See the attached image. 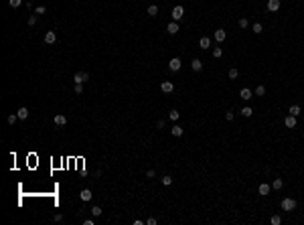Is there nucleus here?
Listing matches in <instances>:
<instances>
[{"mask_svg":"<svg viewBox=\"0 0 304 225\" xmlns=\"http://www.w3.org/2000/svg\"><path fill=\"white\" fill-rule=\"evenodd\" d=\"M8 4H10L12 8H18V6L22 4V0H8Z\"/></svg>","mask_w":304,"mask_h":225,"instance_id":"cd10ccee","label":"nucleus"},{"mask_svg":"<svg viewBox=\"0 0 304 225\" xmlns=\"http://www.w3.org/2000/svg\"><path fill=\"white\" fill-rule=\"evenodd\" d=\"M280 8V0H268V10L270 12H276Z\"/></svg>","mask_w":304,"mask_h":225,"instance_id":"9b49d317","label":"nucleus"},{"mask_svg":"<svg viewBox=\"0 0 304 225\" xmlns=\"http://www.w3.org/2000/svg\"><path fill=\"white\" fill-rule=\"evenodd\" d=\"M270 221H272V225H280V223H282V217H280V215H272V219H270Z\"/></svg>","mask_w":304,"mask_h":225,"instance_id":"b1692460","label":"nucleus"},{"mask_svg":"<svg viewBox=\"0 0 304 225\" xmlns=\"http://www.w3.org/2000/svg\"><path fill=\"white\" fill-rule=\"evenodd\" d=\"M166 31H168V35H176V33H178V22H176V20H173V22L166 27Z\"/></svg>","mask_w":304,"mask_h":225,"instance_id":"ddd939ff","label":"nucleus"},{"mask_svg":"<svg viewBox=\"0 0 304 225\" xmlns=\"http://www.w3.org/2000/svg\"><path fill=\"white\" fill-rule=\"evenodd\" d=\"M284 124H286V128H294L296 126V116H286V120H284Z\"/></svg>","mask_w":304,"mask_h":225,"instance_id":"9d476101","label":"nucleus"},{"mask_svg":"<svg viewBox=\"0 0 304 225\" xmlns=\"http://www.w3.org/2000/svg\"><path fill=\"white\" fill-rule=\"evenodd\" d=\"M156 128H164V120H158L156 122Z\"/></svg>","mask_w":304,"mask_h":225,"instance_id":"58836bf2","label":"nucleus"},{"mask_svg":"<svg viewBox=\"0 0 304 225\" xmlns=\"http://www.w3.org/2000/svg\"><path fill=\"white\" fill-rule=\"evenodd\" d=\"M168 118H171V120H173V122H176V120H178V118H180V114H178V112H176V110H173V112H171V114H168Z\"/></svg>","mask_w":304,"mask_h":225,"instance_id":"393cba45","label":"nucleus"},{"mask_svg":"<svg viewBox=\"0 0 304 225\" xmlns=\"http://www.w3.org/2000/svg\"><path fill=\"white\" fill-rule=\"evenodd\" d=\"M101 213H103V211H101V207H97V205H93V207H91V215H93V217H99Z\"/></svg>","mask_w":304,"mask_h":225,"instance_id":"4be33fe9","label":"nucleus"},{"mask_svg":"<svg viewBox=\"0 0 304 225\" xmlns=\"http://www.w3.org/2000/svg\"><path fill=\"white\" fill-rule=\"evenodd\" d=\"M239 97H241V99H245V101H249V99L254 97V93H252V89H247V87H243V89L239 91Z\"/></svg>","mask_w":304,"mask_h":225,"instance_id":"39448f33","label":"nucleus"},{"mask_svg":"<svg viewBox=\"0 0 304 225\" xmlns=\"http://www.w3.org/2000/svg\"><path fill=\"white\" fill-rule=\"evenodd\" d=\"M213 37H215V41H217V43H223V41H225V37H227V33H225L223 29H217Z\"/></svg>","mask_w":304,"mask_h":225,"instance_id":"1a4fd4ad","label":"nucleus"},{"mask_svg":"<svg viewBox=\"0 0 304 225\" xmlns=\"http://www.w3.org/2000/svg\"><path fill=\"white\" fill-rule=\"evenodd\" d=\"M221 55H223V49H213V57H215V59H219V57H221Z\"/></svg>","mask_w":304,"mask_h":225,"instance_id":"c85d7f7f","label":"nucleus"},{"mask_svg":"<svg viewBox=\"0 0 304 225\" xmlns=\"http://www.w3.org/2000/svg\"><path fill=\"white\" fill-rule=\"evenodd\" d=\"M270 191H272V187L268 184V182H261L260 189H258V193H260L261 197H266V195H270Z\"/></svg>","mask_w":304,"mask_h":225,"instance_id":"423d86ee","label":"nucleus"},{"mask_svg":"<svg viewBox=\"0 0 304 225\" xmlns=\"http://www.w3.org/2000/svg\"><path fill=\"white\" fill-rule=\"evenodd\" d=\"M55 41H57V35H55L53 31H49V33H45V43H47V45H53Z\"/></svg>","mask_w":304,"mask_h":225,"instance_id":"0eeeda50","label":"nucleus"},{"mask_svg":"<svg viewBox=\"0 0 304 225\" xmlns=\"http://www.w3.org/2000/svg\"><path fill=\"white\" fill-rule=\"evenodd\" d=\"M35 12H37V14H45V12H47V8H45V6H37V8H35Z\"/></svg>","mask_w":304,"mask_h":225,"instance_id":"c9c22d12","label":"nucleus"},{"mask_svg":"<svg viewBox=\"0 0 304 225\" xmlns=\"http://www.w3.org/2000/svg\"><path fill=\"white\" fill-rule=\"evenodd\" d=\"M282 187H284V180L282 179H274V182H272V189H274V191H280Z\"/></svg>","mask_w":304,"mask_h":225,"instance_id":"f3484780","label":"nucleus"},{"mask_svg":"<svg viewBox=\"0 0 304 225\" xmlns=\"http://www.w3.org/2000/svg\"><path fill=\"white\" fill-rule=\"evenodd\" d=\"M288 114H290V116H296V118H298V116H300V106H290Z\"/></svg>","mask_w":304,"mask_h":225,"instance_id":"a211bd4d","label":"nucleus"},{"mask_svg":"<svg viewBox=\"0 0 304 225\" xmlns=\"http://www.w3.org/2000/svg\"><path fill=\"white\" fill-rule=\"evenodd\" d=\"M148 14H150V16H156V14H158V6H156V4H150V6H148Z\"/></svg>","mask_w":304,"mask_h":225,"instance_id":"412c9836","label":"nucleus"},{"mask_svg":"<svg viewBox=\"0 0 304 225\" xmlns=\"http://www.w3.org/2000/svg\"><path fill=\"white\" fill-rule=\"evenodd\" d=\"M146 223H148V225H156V219H154V217H150V219H148Z\"/></svg>","mask_w":304,"mask_h":225,"instance_id":"a19ab883","label":"nucleus"},{"mask_svg":"<svg viewBox=\"0 0 304 225\" xmlns=\"http://www.w3.org/2000/svg\"><path fill=\"white\" fill-rule=\"evenodd\" d=\"M33 24H37V16H29V27H33Z\"/></svg>","mask_w":304,"mask_h":225,"instance_id":"e433bc0d","label":"nucleus"},{"mask_svg":"<svg viewBox=\"0 0 304 225\" xmlns=\"http://www.w3.org/2000/svg\"><path fill=\"white\" fill-rule=\"evenodd\" d=\"M263 93H266V87H263V85H258V87H256V95H263Z\"/></svg>","mask_w":304,"mask_h":225,"instance_id":"2f4dec72","label":"nucleus"},{"mask_svg":"<svg viewBox=\"0 0 304 225\" xmlns=\"http://www.w3.org/2000/svg\"><path fill=\"white\" fill-rule=\"evenodd\" d=\"M239 114H241V116H243V118H249V116H252V114H254V110H252V108H243V110H241V112H239Z\"/></svg>","mask_w":304,"mask_h":225,"instance_id":"5701e85b","label":"nucleus"},{"mask_svg":"<svg viewBox=\"0 0 304 225\" xmlns=\"http://www.w3.org/2000/svg\"><path fill=\"white\" fill-rule=\"evenodd\" d=\"M16 120H18V114H10V116H8V124H10V126L16 124Z\"/></svg>","mask_w":304,"mask_h":225,"instance_id":"a878e982","label":"nucleus"},{"mask_svg":"<svg viewBox=\"0 0 304 225\" xmlns=\"http://www.w3.org/2000/svg\"><path fill=\"white\" fill-rule=\"evenodd\" d=\"M16 114H18V120H27V118H29V108H24V106H22V108H18V112H16Z\"/></svg>","mask_w":304,"mask_h":225,"instance_id":"f8f14e48","label":"nucleus"},{"mask_svg":"<svg viewBox=\"0 0 304 225\" xmlns=\"http://www.w3.org/2000/svg\"><path fill=\"white\" fill-rule=\"evenodd\" d=\"M261 31H263V27H261L260 22H256V24H254V33L258 35V33H261Z\"/></svg>","mask_w":304,"mask_h":225,"instance_id":"473e14b6","label":"nucleus"},{"mask_svg":"<svg viewBox=\"0 0 304 225\" xmlns=\"http://www.w3.org/2000/svg\"><path fill=\"white\" fill-rule=\"evenodd\" d=\"M53 122H55V126H65V124H67V118H65L63 114H57V116L53 118Z\"/></svg>","mask_w":304,"mask_h":225,"instance_id":"6e6552de","label":"nucleus"},{"mask_svg":"<svg viewBox=\"0 0 304 225\" xmlns=\"http://www.w3.org/2000/svg\"><path fill=\"white\" fill-rule=\"evenodd\" d=\"M282 209H284V211H294V209H296V201H294V199H288V197L282 199Z\"/></svg>","mask_w":304,"mask_h":225,"instance_id":"f257e3e1","label":"nucleus"},{"mask_svg":"<svg viewBox=\"0 0 304 225\" xmlns=\"http://www.w3.org/2000/svg\"><path fill=\"white\" fill-rule=\"evenodd\" d=\"M171 134H173V136H176V138H178V136H182V128L174 124L173 128H171Z\"/></svg>","mask_w":304,"mask_h":225,"instance_id":"6ab92c4d","label":"nucleus"},{"mask_svg":"<svg viewBox=\"0 0 304 225\" xmlns=\"http://www.w3.org/2000/svg\"><path fill=\"white\" fill-rule=\"evenodd\" d=\"M162 184H173V177H162Z\"/></svg>","mask_w":304,"mask_h":225,"instance_id":"f704fd0d","label":"nucleus"},{"mask_svg":"<svg viewBox=\"0 0 304 225\" xmlns=\"http://www.w3.org/2000/svg\"><path fill=\"white\" fill-rule=\"evenodd\" d=\"M154 175H156V173H154V170H152V168H150V170H148V173H146V177H148V179H152V177H154Z\"/></svg>","mask_w":304,"mask_h":225,"instance_id":"ea45409f","label":"nucleus"},{"mask_svg":"<svg viewBox=\"0 0 304 225\" xmlns=\"http://www.w3.org/2000/svg\"><path fill=\"white\" fill-rule=\"evenodd\" d=\"M247 18H239V29H247Z\"/></svg>","mask_w":304,"mask_h":225,"instance_id":"c756f323","label":"nucleus"},{"mask_svg":"<svg viewBox=\"0 0 304 225\" xmlns=\"http://www.w3.org/2000/svg\"><path fill=\"white\" fill-rule=\"evenodd\" d=\"M53 219H55V221H57V223H61V221H63V215H61V213H57V215H55V217H53Z\"/></svg>","mask_w":304,"mask_h":225,"instance_id":"4c0bfd02","label":"nucleus"},{"mask_svg":"<svg viewBox=\"0 0 304 225\" xmlns=\"http://www.w3.org/2000/svg\"><path fill=\"white\" fill-rule=\"evenodd\" d=\"M233 118H235V114H233L231 110H229V112H225V120H227V122H231Z\"/></svg>","mask_w":304,"mask_h":225,"instance_id":"7c9ffc66","label":"nucleus"},{"mask_svg":"<svg viewBox=\"0 0 304 225\" xmlns=\"http://www.w3.org/2000/svg\"><path fill=\"white\" fill-rule=\"evenodd\" d=\"M191 67H193V71H201V69H203L201 59H193V61H191Z\"/></svg>","mask_w":304,"mask_h":225,"instance_id":"4468645a","label":"nucleus"},{"mask_svg":"<svg viewBox=\"0 0 304 225\" xmlns=\"http://www.w3.org/2000/svg\"><path fill=\"white\" fill-rule=\"evenodd\" d=\"M81 199H83V201H91V191H89V189H83V191H81Z\"/></svg>","mask_w":304,"mask_h":225,"instance_id":"aec40b11","label":"nucleus"},{"mask_svg":"<svg viewBox=\"0 0 304 225\" xmlns=\"http://www.w3.org/2000/svg\"><path fill=\"white\" fill-rule=\"evenodd\" d=\"M73 81H75V83H83V81H89V73H85V71H77V73L73 75Z\"/></svg>","mask_w":304,"mask_h":225,"instance_id":"f03ea898","label":"nucleus"},{"mask_svg":"<svg viewBox=\"0 0 304 225\" xmlns=\"http://www.w3.org/2000/svg\"><path fill=\"white\" fill-rule=\"evenodd\" d=\"M75 93H83V83H75Z\"/></svg>","mask_w":304,"mask_h":225,"instance_id":"72a5a7b5","label":"nucleus"},{"mask_svg":"<svg viewBox=\"0 0 304 225\" xmlns=\"http://www.w3.org/2000/svg\"><path fill=\"white\" fill-rule=\"evenodd\" d=\"M229 77H231V79H237V77H239V71H237V69H229Z\"/></svg>","mask_w":304,"mask_h":225,"instance_id":"bb28decb","label":"nucleus"},{"mask_svg":"<svg viewBox=\"0 0 304 225\" xmlns=\"http://www.w3.org/2000/svg\"><path fill=\"white\" fill-rule=\"evenodd\" d=\"M180 67H182V63H180L178 57H173V59L168 61V69H171V71H178Z\"/></svg>","mask_w":304,"mask_h":225,"instance_id":"7ed1b4c3","label":"nucleus"},{"mask_svg":"<svg viewBox=\"0 0 304 225\" xmlns=\"http://www.w3.org/2000/svg\"><path fill=\"white\" fill-rule=\"evenodd\" d=\"M199 45H201V49H209V47H211V39H209V37H201Z\"/></svg>","mask_w":304,"mask_h":225,"instance_id":"2eb2a0df","label":"nucleus"},{"mask_svg":"<svg viewBox=\"0 0 304 225\" xmlns=\"http://www.w3.org/2000/svg\"><path fill=\"white\" fill-rule=\"evenodd\" d=\"M160 89L164 91V93H171V91L174 89V85H173V83H171V81H164V83L160 85Z\"/></svg>","mask_w":304,"mask_h":225,"instance_id":"dca6fc26","label":"nucleus"},{"mask_svg":"<svg viewBox=\"0 0 304 225\" xmlns=\"http://www.w3.org/2000/svg\"><path fill=\"white\" fill-rule=\"evenodd\" d=\"M182 14H184V8H182V6H174L173 8V18L174 20H180Z\"/></svg>","mask_w":304,"mask_h":225,"instance_id":"20e7f679","label":"nucleus"}]
</instances>
